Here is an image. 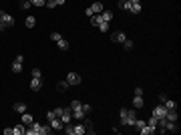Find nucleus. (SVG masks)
<instances>
[{
	"label": "nucleus",
	"instance_id": "obj_38",
	"mask_svg": "<svg viewBox=\"0 0 181 135\" xmlns=\"http://www.w3.org/2000/svg\"><path fill=\"white\" fill-rule=\"evenodd\" d=\"M135 95L141 97V95H143V89H141V87H135Z\"/></svg>",
	"mask_w": 181,
	"mask_h": 135
},
{
	"label": "nucleus",
	"instance_id": "obj_8",
	"mask_svg": "<svg viewBox=\"0 0 181 135\" xmlns=\"http://www.w3.org/2000/svg\"><path fill=\"white\" fill-rule=\"evenodd\" d=\"M22 61H24V57H22V54H18V57H16V61L12 63V71H14V73H20V71H22Z\"/></svg>",
	"mask_w": 181,
	"mask_h": 135
},
{
	"label": "nucleus",
	"instance_id": "obj_3",
	"mask_svg": "<svg viewBox=\"0 0 181 135\" xmlns=\"http://www.w3.org/2000/svg\"><path fill=\"white\" fill-rule=\"evenodd\" d=\"M67 83L68 85H81V75H79V73H68Z\"/></svg>",
	"mask_w": 181,
	"mask_h": 135
},
{
	"label": "nucleus",
	"instance_id": "obj_2",
	"mask_svg": "<svg viewBox=\"0 0 181 135\" xmlns=\"http://www.w3.org/2000/svg\"><path fill=\"white\" fill-rule=\"evenodd\" d=\"M0 20L4 22L6 28H10V26H14V18L8 14V12H4V10H0Z\"/></svg>",
	"mask_w": 181,
	"mask_h": 135
},
{
	"label": "nucleus",
	"instance_id": "obj_36",
	"mask_svg": "<svg viewBox=\"0 0 181 135\" xmlns=\"http://www.w3.org/2000/svg\"><path fill=\"white\" fill-rule=\"evenodd\" d=\"M40 75H42L40 69H32V75H30V77H40Z\"/></svg>",
	"mask_w": 181,
	"mask_h": 135
},
{
	"label": "nucleus",
	"instance_id": "obj_44",
	"mask_svg": "<svg viewBox=\"0 0 181 135\" xmlns=\"http://www.w3.org/2000/svg\"><path fill=\"white\" fill-rule=\"evenodd\" d=\"M131 2H133V4H139V2H141V0H131Z\"/></svg>",
	"mask_w": 181,
	"mask_h": 135
},
{
	"label": "nucleus",
	"instance_id": "obj_20",
	"mask_svg": "<svg viewBox=\"0 0 181 135\" xmlns=\"http://www.w3.org/2000/svg\"><path fill=\"white\" fill-rule=\"evenodd\" d=\"M32 115H30V113H26V111H24L22 113V123H24V125H30V123H32Z\"/></svg>",
	"mask_w": 181,
	"mask_h": 135
},
{
	"label": "nucleus",
	"instance_id": "obj_26",
	"mask_svg": "<svg viewBox=\"0 0 181 135\" xmlns=\"http://www.w3.org/2000/svg\"><path fill=\"white\" fill-rule=\"evenodd\" d=\"M129 12L139 14V12H141V2H139V4H133V2H131V8H129Z\"/></svg>",
	"mask_w": 181,
	"mask_h": 135
},
{
	"label": "nucleus",
	"instance_id": "obj_24",
	"mask_svg": "<svg viewBox=\"0 0 181 135\" xmlns=\"http://www.w3.org/2000/svg\"><path fill=\"white\" fill-rule=\"evenodd\" d=\"M119 8L121 10H129L131 8V0H119Z\"/></svg>",
	"mask_w": 181,
	"mask_h": 135
},
{
	"label": "nucleus",
	"instance_id": "obj_39",
	"mask_svg": "<svg viewBox=\"0 0 181 135\" xmlns=\"http://www.w3.org/2000/svg\"><path fill=\"white\" fill-rule=\"evenodd\" d=\"M83 111H85V113H90V111H93V107H90V105H83Z\"/></svg>",
	"mask_w": 181,
	"mask_h": 135
},
{
	"label": "nucleus",
	"instance_id": "obj_17",
	"mask_svg": "<svg viewBox=\"0 0 181 135\" xmlns=\"http://www.w3.org/2000/svg\"><path fill=\"white\" fill-rule=\"evenodd\" d=\"M16 113H24L26 111V103H22V101H18V103H14V107H12Z\"/></svg>",
	"mask_w": 181,
	"mask_h": 135
},
{
	"label": "nucleus",
	"instance_id": "obj_13",
	"mask_svg": "<svg viewBox=\"0 0 181 135\" xmlns=\"http://www.w3.org/2000/svg\"><path fill=\"white\" fill-rule=\"evenodd\" d=\"M72 133H75V135H83V133H85V125H83L81 121H79L76 125H72Z\"/></svg>",
	"mask_w": 181,
	"mask_h": 135
},
{
	"label": "nucleus",
	"instance_id": "obj_9",
	"mask_svg": "<svg viewBox=\"0 0 181 135\" xmlns=\"http://www.w3.org/2000/svg\"><path fill=\"white\" fill-rule=\"evenodd\" d=\"M30 89H32V91H40V89H42V81H40V77H32V81H30Z\"/></svg>",
	"mask_w": 181,
	"mask_h": 135
},
{
	"label": "nucleus",
	"instance_id": "obj_27",
	"mask_svg": "<svg viewBox=\"0 0 181 135\" xmlns=\"http://www.w3.org/2000/svg\"><path fill=\"white\" fill-rule=\"evenodd\" d=\"M123 48H125V51H131V48H133V40L125 39V40H123Z\"/></svg>",
	"mask_w": 181,
	"mask_h": 135
},
{
	"label": "nucleus",
	"instance_id": "obj_35",
	"mask_svg": "<svg viewBox=\"0 0 181 135\" xmlns=\"http://www.w3.org/2000/svg\"><path fill=\"white\" fill-rule=\"evenodd\" d=\"M53 113H54L57 117H61V115H62V107H57V109H53Z\"/></svg>",
	"mask_w": 181,
	"mask_h": 135
},
{
	"label": "nucleus",
	"instance_id": "obj_29",
	"mask_svg": "<svg viewBox=\"0 0 181 135\" xmlns=\"http://www.w3.org/2000/svg\"><path fill=\"white\" fill-rule=\"evenodd\" d=\"M133 125H135V127H137V129H143V127H145V125H147V123H145V121H143V119H135V123H133Z\"/></svg>",
	"mask_w": 181,
	"mask_h": 135
},
{
	"label": "nucleus",
	"instance_id": "obj_45",
	"mask_svg": "<svg viewBox=\"0 0 181 135\" xmlns=\"http://www.w3.org/2000/svg\"><path fill=\"white\" fill-rule=\"evenodd\" d=\"M28 2H30V4H32V0H28Z\"/></svg>",
	"mask_w": 181,
	"mask_h": 135
},
{
	"label": "nucleus",
	"instance_id": "obj_10",
	"mask_svg": "<svg viewBox=\"0 0 181 135\" xmlns=\"http://www.w3.org/2000/svg\"><path fill=\"white\" fill-rule=\"evenodd\" d=\"M125 39H127L125 32H113V34H111V40H113V43H121V44H123Z\"/></svg>",
	"mask_w": 181,
	"mask_h": 135
},
{
	"label": "nucleus",
	"instance_id": "obj_23",
	"mask_svg": "<svg viewBox=\"0 0 181 135\" xmlns=\"http://www.w3.org/2000/svg\"><path fill=\"white\" fill-rule=\"evenodd\" d=\"M24 24H26V28H32L34 24H36V18H34V16H26V20H24Z\"/></svg>",
	"mask_w": 181,
	"mask_h": 135
},
{
	"label": "nucleus",
	"instance_id": "obj_1",
	"mask_svg": "<svg viewBox=\"0 0 181 135\" xmlns=\"http://www.w3.org/2000/svg\"><path fill=\"white\" fill-rule=\"evenodd\" d=\"M103 10H105V8H103V2H95L93 6H89V8L85 10V14H87V16H93V14H101Z\"/></svg>",
	"mask_w": 181,
	"mask_h": 135
},
{
	"label": "nucleus",
	"instance_id": "obj_6",
	"mask_svg": "<svg viewBox=\"0 0 181 135\" xmlns=\"http://www.w3.org/2000/svg\"><path fill=\"white\" fill-rule=\"evenodd\" d=\"M87 117V113L83 111V107H76V109H72V119H76V121H83Z\"/></svg>",
	"mask_w": 181,
	"mask_h": 135
},
{
	"label": "nucleus",
	"instance_id": "obj_31",
	"mask_svg": "<svg viewBox=\"0 0 181 135\" xmlns=\"http://www.w3.org/2000/svg\"><path fill=\"white\" fill-rule=\"evenodd\" d=\"M99 28L103 30V32H107V30H109V22H105V20H103V22L99 24Z\"/></svg>",
	"mask_w": 181,
	"mask_h": 135
},
{
	"label": "nucleus",
	"instance_id": "obj_15",
	"mask_svg": "<svg viewBox=\"0 0 181 135\" xmlns=\"http://www.w3.org/2000/svg\"><path fill=\"white\" fill-rule=\"evenodd\" d=\"M163 107H165L167 111H171V109H177V103L171 101V99H165V101H163Z\"/></svg>",
	"mask_w": 181,
	"mask_h": 135
},
{
	"label": "nucleus",
	"instance_id": "obj_12",
	"mask_svg": "<svg viewBox=\"0 0 181 135\" xmlns=\"http://www.w3.org/2000/svg\"><path fill=\"white\" fill-rule=\"evenodd\" d=\"M135 113H137V109H131V111H129V115H127V125L131 127L135 123V119H137V115H135Z\"/></svg>",
	"mask_w": 181,
	"mask_h": 135
},
{
	"label": "nucleus",
	"instance_id": "obj_40",
	"mask_svg": "<svg viewBox=\"0 0 181 135\" xmlns=\"http://www.w3.org/2000/svg\"><path fill=\"white\" fill-rule=\"evenodd\" d=\"M54 117H57V115H54L53 111H48V113H46V119H48V121H50V119H54Z\"/></svg>",
	"mask_w": 181,
	"mask_h": 135
},
{
	"label": "nucleus",
	"instance_id": "obj_28",
	"mask_svg": "<svg viewBox=\"0 0 181 135\" xmlns=\"http://www.w3.org/2000/svg\"><path fill=\"white\" fill-rule=\"evenodd\" d=\"M147 125H149V127H155V129H157V117H153V115H151V117H149V121H147Z\"/></svg>",
	"mask_w": 181,
	"mask_h": 135
},
{
	"label": "nucleus",
	"instance_id": "obj_11",
	"mask_svg": "<svg viewBox=\"0 0 181 135\" xmlns=\"http://www.w3.org/2000/svg\"><path fill=\"white\" fill-rule=\"evenodd\" d=\"M22 133H26V125H24V123L12 127V135H22Z\"/></svg>",
	"mask_w": 181,
	"mask_h": 135
},
{
	"label": "nucleus",
	"instance_id": "obj_41",
	"mask_svg": "<svg viewBox=\"0 0 181 135\" xmlns=\"http://www.w3.org/2000/svg\"><path fill=\"white\" fill-rule=\"evenodd\" d=\"M4 135H12V127H6V129H4Z\"/></svg>",
	"mask_w": 181,
	"mask_h": 135
},
{
	"label": "nucleus",
	"instance_id": "obj_43",
	"mask_svg": "<svg viewBox=\"0 0 181 135\" xmlns=\"http://www.w3.org/2000/svg\"><path fill=\"white\" fill-rule=\"evenodd\" d=\"M57 2V6H61V4H65V0H54Z\"/></svg>",
	"mask_w": 181,
	"mask_h": 135
},
{
	"label": "nucleus",
	"instance_id": "obj_4",
	"mask_svg": "<svg viewBox=\"0 0 181 135\" xmlns=\"http://www.w3.org/2000/svg\"><path fill=\"white\" fill-rule=\"evenodd\" d=\"M71 119H72V109H71V107H67V109H62L61 121H62V123H71Z\"/></svg>",
	"mask_w": 181,
	"mask_h": 135
},
{
	"label": "nucleus",
	"instance_id": "obj_16",
	"mask_svg": "<svg viewBox=\"0 0 181 135\" xmlns=\"http://www.w3.org/2000/svg\"><path fill=\"white\" fill-rule=\"evenodd\" d=\"M119 115H121V125L127 127V115H129V109H125V107H123V109L119 111Z\"/></svg>",
	"mask_w": 181,
	"mask_h": 135
},
{
	"label": "nucleus",
	"instance_id": "obj_30",
	"mask_svg": "<svg viewBox=\"0 0 181 135\" xmlns=\"http://www.w3.org/2000/svg\"><path fill=\"white\" fill-rule=\"evenodd\" d=\"M68 87H71V85H68L67 81H62V83H58V87H57V89H58V91H67Z\"/></svg>",
	"mask_w": 181,
	"mask_h": 135
},
{
	"label": "nucleus",
	"instance_id": "obj_21",
	"mask_svg": "<svg viewBox=\"0 0 181 135\" xmlns=\"http://www.w3.org/2000/svg\"><path fill=\"white\" fill-rule=\"evenodd\" d=\"M101 22H103V18H101V14H93V16H90V24H93V26H99Z\"/></svg>",
	"mask_w": 181,
	"mask_h": 135
},
{
	"label": "nucleus",
	"instance_id": "obj_14",
	"mask_svg": "<svg viewBox=\"0 0 181 135\" xmlns=\"http://www.w3.org/2000/svg\"><path fill=\"white\" fill-rule=\"evenodd\" d=\"M143 105H145L143 97H137V95H135V99H133V109H141Z\"/></svg>",
	"mask_w": 181,
	"mask_h": 135
},
{
	"label": "nucleus",
	"instance_id": "obj_19",
	"mask_svg": "<svg viewBox=\"0 0 181 135\" xmlns=\"http://www.w3.org/2000/svg\"><path fill=\"white\" fill-rule=\"evenodd\" d=\"M101 18L105 20V22H111V18H113V12H111V10H103V12H101Z\"/></svg>",
	"mask_w": 181,
	"mask_h": 135
},
{
	"label": "nucleus",
	"instance_id": "obj_34",
	"mask_svg": "<svg viewBox=\"0 0 181 135\" xmlns=\"http://www.w3.org/2000/svg\"><path fill=\"white\" fill-rule=\"evenodd\" d=\"M50 39H53L54 43H57V40L61 39V32H50Z\"/></svg>",
	"mask_w": 181,
	"mask_h": 135
},
{
	"label": "nucleus",
	"instance_id": "obj_32",
	"mask_svg": "<svg viewBox=\"0 0 181 135\" xmlns=\"http://www.w3.org/2000/svg\"><path fill=\"white\" fill-rule=\"evenodd\" d=\"M20 8H22V10H28L30 8V2H28V0H22V2H20Z\"/></svg>",
	"mask_w": 181,
	"mask_h": 135
},
{
	"label": "nucleus",
	"instance_id": "obj_42",
	"mask_svg": "<svg viewBox=\"0 0 181 135\" xmlns=\"http://www.w3.org/2000/svg\"><path fill=\"white\" fill-rule=\"evenodd\" d=\"M4 30H8V28H6V26H4V22L0 20V32H4Z\"/></svg>",
	"mask_w": 181,
	"mask_h": 135
},
{
	"label": "nucleus",
	"instance_id": "obj_33",
	"mask_svg": "<svg viewBox=\"0 0 181 135\" xmlns=\"http://www.w3.org/2000/svg\"><path fill=\"white\" fill-rule=\"evenodd\" d=\"M32 4L34 6H44V4H46V0H32Z\"/></svg>",
	"mask_w": 181,
	"mask_h": 135
},
{
	"label": "nucleus",
	"instance_id": "obj_25",
	"mask_svg": "<svg viewBox=\"0 0 181 135\" xmlns=\"http://www.w3.org/2000/svg\"><path fill=\"white\" fill-rule=\"evenodd\" d=\"M57 44H58V48H61V51H67V48H68V43H67L65 39H62V36L57 40Z\"/></svg>",
	"mask_w": 181,
	"mask_h": 135
},
{
	"label": "nucleus",
	"instance_id": "obj_7",
	"mask_svg": "<svg viewBox=\"0 0 181 135\" xmlns=\"http://www.w3.org/2000/svg\"><path fill=\"white\" fill-rule=\"evenodd\" d=\"M50 127H53V131H61L65 127V123L61 121V117H54V119H50Z\"/></svg>",
	"mask_w": 181,
	"mask_h": 135
},
{
	"label": "nucleus",
	"instance_id": "obj_18",
	"mask_svg": "<svg viewBox=\"0 0 181 135\" xmlns=\"http://www.w3.org/2000/svg\"><path fill=\"white\" fill-rule=\"evenodd\" d=\"M83 125H85V133H95V129H93V121L90 119H85Z\"/></svg>",
	"mask_w": 181,
	"mask_h": 135
},
{
	"label": "nucleus",
	"instance_id": "obj_22",
	"mask_svg": "<svg viewBox=\"0 0 181 135\" xmlns=\"http://www.w3.org/2000/svg\"><path fill=\"white\" fill-rule=\"evenodd\" d=\"M139 133H141V135H151V133H155V127H149V125H145L143 129H139Z\"/></svg>",
	"mask_w": 181,
	"mask_h": 135
},
{
	"label": "nucleus",
	"instance_id": "obj_37",
	"mask_svg": "<svg viewBox=\"0 0 181 135\" xmlns=\"http://www.w3.org/2000/svg\"><path fill=\"white\" fill-rule=\"evenodd\" d=\"M44 6H48V8H54V6H57V2H54V0H46V4Z\"/></svg>",
	"mask_w": 181,
	"mask_h": 135
},
{
	"label": "nucleus",
	"instance_id": "obj_5",
	"mask_svg": "<svg viewBox=\"0 0 181 135\" xmlns=\"http://www.w3.org/2000/svg\"><path fill=\"white\" fill-rule=\"evenodd\" d=\"M167 115V109L163 107V103L161 105H157L155 109H153V117H157V119H161V117H165Z\"/></svg>",
	"mask_w": 181,
	"mask_h": 135
}]
</instances>
